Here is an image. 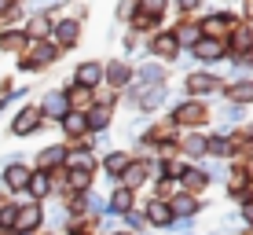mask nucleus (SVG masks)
<instances>
[{
	"instance_id": "4",
	"label": "nucleus",
	"mask_w": 253,
	"mask_h": 235,
	"mask_svg": "<svg viewBox=\"0 0 253 235\" xmlns=\"http://www.w3.org/2000/svg\"><path fill=\"white\" fill-rule=\"evenodd\" d=\"M66 114H70V107H66V92H48L44 107H41V118H59V121H63Z\"/></svg>"
},
{
	"instance_id": "7",
	"label": "nucleus",
	"mask_w": 253,
	"mask_h": 235,
	"mask_svg": "<svg viewBox=\"0 0 253 235\" xmlns=\"http://www.w3.org/2000/svg\"><path fill=\"white\" fill-rule=\"evenodd\" d=\"M99 77H103L99 63H81V66H77V89H95Z\"/></svg>"
},
{
	"instance_id": "29",
	"label": "nucleus",
	"mask_w": 253,
	"mask_h": 235,
	"mask_svg": "<svg viewBox=\"0 0 253 235\" xmlns=\"http://www.w3.org/2000/svg\"><path fill=\"white\" fill-rule=\"evenodd\" d=\"M110 206H114L118 213H125L128 206H132V195H128V188H125V191H118V195H114V202H110Z\"/></svg>"
},
{
	"instance_id": "12",
	"label": "nucleus",
	"mask_w": 253,
	"mask_h": 235,
	"mask_svg": "<svg viewBox=\"0 0 253 235\" xmlns=\"http://www.w3.org/2000/svg\"><path fill=\"white\" fill-rule=\"evenodd\" d=\"M231 26V15H213V19H206L202 33H209V37H220V33H228Z\"/></svg>"
},
{
	"instance_id": "37",
	"label": "nucleus",
	"mask_w": 253,
	"mask_h": 235,
	"mask_svg": "<svg viewBox=\"0 0 253 235\" xmlns=\"http://www.w3.org/2000/svg\"><path fill=\"white\" fill-rule=\"evenodd\" d=\"M70 162H74V165H81V169H88V165H95V162L88 158V154H74V158H70Z\"/></svg>"
},
{
	"instance_id": "27",
	"label": "nucleus",
	"mask_w": 253,
	"mask_h": 235,
	"mask_svg": "<svg viewBox=\"0 0 253 235\" xmlns=\"http://www.w3.org/2000/svg\"><path fill=\"white\" fill-rule=\"evenodd\" d=\"M139 77H143L147 85H151V81H154V85H162V77H165V70H162V66H151V63H147L143 70H139Z\"/></svg>"
},
{
	"instance_id": "15",
	"label": "nucleus",
	"mask_w": 253,
	"mask_h": 235,
	"mask_svg": "<svg viewBox=\"0 0 253 235\" xmlns=\"http://www.w3.org/2000/svg\"><path fill=\"white\" fill-rule=\"evenodd\" d=\"M231 99L239 103H253V81H235V89H231Z\"/></svg>"
},
{
	"instance_id": "25",
	"label": "nucleus",
	"mask_w": 253,
	"mask_h": 235,
	"mask_svg": "<svg viewBox=\"0 0 253 235\" xmlns=\"http://www.w3.org/2000/svg\"><path fill=\"white\" fill-rule=\"evenodd\" d=\"M55 162H66V147H48L41 154V165H55Z\"/></svg>"
},
{
	"instance_id": "18",
	"label": "nucleus",
	"mask_w": 253,
	"mask_h": 235,
	"mask_svg": "<svg viewBox=\"0 0 253 235\" xmlns=\"http://www.w3.org/2000/svg\"><path fill=\"white\" fill-rule=\"evenodd\" d=\"M231 48L246 55V51L253 48V37H250V30H242V26H239V30H235V37H231Z\"/></svg>"
},
{
	"instance_id": "10",
	"label": "nucleus",
	"mask_w": 253,
	"mask_h": 235,
	"mask_svg": "<svg viewBox=\"0 0 253 235\" xmlns=\"http://www.w3.org/2000/svg\"><path fill=\"white\" fill-rule=\"evenodd\" d=\"M172 37H176V45H191V48H195L198 37H202V30H198V26H191V22H184V26H176V30H172Z\"/></svg>"
},
{
	"instance_id": "3",
	"label": "nucleus",
	"mask_w": 253,
	"mask_h": 235,
	"mask_svg": "<svg viewBox=\"0 0 253 235\" xmlns=\"http://www.w3.org/2000/svg\"><path fill=\"white\" fill-rule=\"evenodd\" d=\"M195 55L202 59V63H216V59L224 55V41H216V37H198Z\"/></svg>"
},
{
	"instance_id": "17",
	"label": "nucleus",
	"mask_w": 253,
	"mask_h": 235,
	"mask_svg": "<svg viewBox=\"0 0 253 235\" xmlns=\"http://www.w3.org/2000/svg\"><path fill=\"white\" fill-rule=\"evenodd\" d=\"M22 45H26V33H22V30H11V33H0V48L15 51V48H22Z\"/></svg>"
},
{
	"instance_id": "28",
	"label": "nucleus",
	"mask_w": 253,
	"mask_h": 235,
	"mask_svg": "<svg viewBox=\"0 0 253 235\" xmlns=\"http://www.w3.org/2000/svg\"><path fill=\"white\" fill-rule=\"evenodd\" d=\"M84 103H88V89H77L74 85V92L66 95V107H84Z\"/></svg>"
},
{
	"instance_id": "11",
	"label": "nucleus",
	"mask_w": 253,
	"mask_h": 235,
	"mask_svg": "<svg viewBox=\"0 0 253 235\" xmlns=\"http://www.w3.org/2000/svg\"><path fill=\"white\" fill-rule=\"evenodd\" d=\"M128 77H132V70H128L125 63H110V66H107V81L114 85V89H121V85H128Z\"/></svg>"
},
{
	"instance_id": "23",
	"label": "nucleus",
	"mask_w": 253,
	"mask_h": 235,
	"mask_svg": "<svg viewBox=\"0 0 253 235\" xmlns=\"http://www.w3.org/2000/svg\"><path fill=\"white\" fill-rule=\"evenodd\" d=\"M139 7H143V15L147 19H158V15L165 11V0H136Z\"/></svg>"
},
{
	"instance_id": "34",
	"label": "nucleus",
	"mask_w": 253,
	"mask_h": 235,
	"mask_svg": "<svg viewBox=\"0 0 253 235\" xmlns=\"http://www.w3.org/2000/svg\"><path fill=\"white\" fill-rule=\"evenodd\" d=\"M70 184H74V188H84V184H88V169H74V173H70Z\"/></svg>"
},
{
	"instance_id": "19",
	"label": "nucleus",
	"mask_w": 253,
	"mask_h": 235,
	"mask_svg": "<svg viewBox=\"0 0 253 235\" xmlns=\"http://www.w3.org/2000/svg\"><path fill=\"white\" fill-rule=\"evenodd\" d=\"M30 184V173L22 169V165H11V169H7V188H26Z\"/></svg>"
},
{
	"instance_id": "6",
	"label": "nucleus",
	"mask_w": 253,
	"mask_h": 235,
	"mask_svg": "<svg viewBox=\"0 0 253 235\" xmlns=\"http://www.w3.org/2000/svg\"><path fill=\"white\" fill-rule=\"evenodd\" d=\"M151 48H154V55L158 59H172L180 51V45H176V37H172V30H162L158 37L151 41Z\"/></svg>"
},
{
	"instance_id": "2",
	"label": "nucleus",
	"mask_w": 253,
	"mask_h": 235,
	"mask_svg": "<svg viewBox=\"0 0 253 235\" xmlns=\"http://www.w3.org/2000/svg\"><path fill=\"white\" fill-rule=\"evenodd\" d=\"M172 118H176V121H184V125H202V121L209 118V110L202 107V103H180Z\"/></svg>"
},
{
	"instance_id": "8",
	"label": "nucleus",
	"mask_w": 253,
	"mask_h": 235,
	"mask_svg": "<svg viewBox=\"0 0 253 235\" xmlns=\"http://www.w3.org/2000/svg\"><path fill=\"white\" fill-rule=\"evenodd\" d=\"M187 89L195 92V95H206V92L220 89V81H216L213 74H191V77H187Z\"/></svg>"
},
{
	"instance_id": "20",
	"label": "nucleus",
	"mask_w": 253,
	"mask_h": 235,
	"mask_svg": "<svg viewBox=\"0 0 253 235\" xmlns=\"http://www.w3.org/2000/svg\"><path fill=\"white\" fill-rule=\"evenodd\" d=\"M15 221H19V228H22V232H30V228H37L41 213H37V206H30V210H22L19 217H15Z\"/></svg>"
},
{
	"instance_id": "9",
	"label": "nucleus",
	"mask_w": 253,
	"mask_h": 235,
	"mask_svg": "<svg viewBox=\"0 0 253 235\" xmlns=\"http://www.w3.org/2000/svg\"><path fill=\"white\" fill-rule=\"evenodd\" d=\"M55 45H63V48L77 45V22H74V19H66V22L55 26Z\"/></svg>"
},
{
	"instance_id": "24",
	"label": "nucleus",
	"mask_w": 253,
	"mask_h": 235,
	"mask_svg": "<svg viewBox=\"0 0 253 235\" xmlns=\"http://www.w3.org/2000/svg\"><path fill=\"white\" fill-rule=\"evenodd\" d=\"M151 221L154 224H169L172 221V210H169V206H162V202H151Z\"/></svg>"
},
{
	"instance_id": "40",
	"label": "nucleus",
	"mask_w": 253,
	"mask_h": 235,
	"mask_svg": "<svg viewBox=\"0 0 253 235\" xmlns=\"http://www.w3.org/2000/svg\"><path fill=\"white\" fill-rule=\"evenodd\" d=\"M0 7H4V0H0Z\"/></svg>"
},
{
	"instance_id": "38",
	"label": "nucleus",
	"mask_w": 253,
	"mask_h": 235,
	"mask_svg": "<svg viewBox=\"0 0 253 235\" xmlns=\"http://www.w3.org/2000/svg\"><path fill=\"white\" fill-rule=\"evenodd\" d=\"M180 7H184V11H191V7H198V0H176Z\"/></svg>"
},
{
	"instance_id": "30",
	"label": "nucleus",
	"mask_w": 253,
	"mask_h": 235,
	"mask_svg": "<svg viewBox=\"0 0 253 235\" xmlns=\"http://www.w3.org/2000/svg\"><path fill=\"white\" fill-rule=\"evenodd\" d=\"M184 184H187L191 191H198V188L206 184V177H202V173H195V169H191V173H184Z\"/></svg>"
},
{
	"instance_id": "39",
	"label": "nucleus",
	"mask_w": 253,
	"mask_h": 235,
	"mask_svg": "<svg viewBox=\"0 0 253 235\" xmlns=\"http://www.w3.org/2000/svg\"><path fill=\"white\" fill-rule=\"evenodd\" d=\"M246 217H250V221H253V206H250V210H246Z\"/></svg>"
},
{
	"instance_id": "22",
	"label": "nucleus",
	"mask_w": 253,
	"mask_h": 235,
	"mask_svg": "<svg viewBox=\"0 0 253 235\" xmlns=\"http://www.w3.org/2000/svg\"><path fill=\"white\" fill-rule=\"evenodd\" d=\"M84 121H88L92 129H107V121H110V110H107V107H99V110H92V114H84Z\"/></svg>"
},
{
	"instance_id": "32",
	"label": "nucleus",
	"mask_w": 253,
	"mask_h": 235,
	"mask_svg": "<svg viewBox=\"0 0 253 235\" xmlns=\"http://www.w3.org/2000/svg\"><path fill=\"white\" fill-rule=\"evenodd\" d=\"M184 147H187V154H202L206 151V140H202V136H191Z\"/></svg>"
},
{
	"instance_id": "26",
	"label": "nucleus",
	"mask_w": 253,
	"mask_h": 235,
	"mask_svg": "<svg viewBox=\"0 0 253 235\" xmlns=\"http://www.w3.org/2000/svg\"><path fill=\"white\" fill-rule=\"evenodd\" d=\"M198 210V202H195V198H176V202H172V213H184V217H191V213H195Z\"/></svg>"
},
{
	"instance_id": "16",
	"label": "nucleus",
	"mask_w": 253,
	"mask_h": 235,
	"mask_svg": "<svg viewBox=\"0 0 253 235\" xmlns=\"http://www.w3.org/2000/svg\"><path fill=\"white\" fill-rule=\"evenodd\" d=\"M143 180H147V165H143V162H136V165H125V184H128V188L143 184Z\"/></svg>"
},
{
	"instance_id": "5",
	"label": "nucleus",
	"mask_w": 253,
	"mask_h": 235,
	"mask_svg": "<svg viewBox=\"0 0 253 235\" xmlns=\"http://www.w3.org/2000/svg\"><path fill=\"white\" fill-rule=\"evenodd\" d=\"M11 129H15V136H30L33 129H41V110H37V107H26L22 114L15 118Z\"/></svg>"
},
{
	"instance_id": "13",
	"label": "nucleus",
	"mask_w": 253,
	"mask_h": 235,
	"mask_svg": "<svg viewBox=\"0 0 253 235\" xmlns=\"http://www.w3.org/2000/svg\"><path fill=\"white\" fill-rule=\"evenodd\" d=\"M63 129L70 136H84V129H88V121H84V114H77V110H70V114L63 118Z\"/></svg>"
},
{
	"instance_id": "35",
	"label": "nucleus",
	"mask_w": 253,
	"mask_h": 235,
	"mask_svg": "<svg viewBox=\"0 0 253 235\" xmlns=\"http://www.w3.org/2000/svg\"><path fill=\"white\" fill-rule=\"evenodd\" d=\"M132 11H136V0H121V4H118V15H121V19H128Z\"/></svg>"
},
{
	"instance_id": "21",
	"label": "nucleus",
	"mask_w": 253,
	"mask_h": 235,
	"mask_svg": "<svg viewBox=\"0 0 253 235\" xmlns=\"http://www.w3.org/2000/svg\"><path fill=\"white\" fill-rule=\"evenodd\" d=\"M48 15L44 11H37V15H33V19H30V33H33V37H44V33H48Z\"/></svg>"
},
{
	"instance_id": "1",
	"label": "nucleus",
	"mask_w": 253,
	"mask_h": 235,
	"mask_svg": "<svg viewBox=\"0 0 253 235\" xmlns=\"http://www.w3.org/2000/svg\"><path fill=\"white\" fill-rule=\"evenodd\" d=\"M51 59H55V45H51V41L33 37V45H30V59H22V70H33V66H48Z\"/></svg>"
},
{
	"instance_id": "14",
	"label": "nucleus",
	"mask_w": 253,
	"mask_h": 235,
	"mask_svg": "<svg viewBox=\"0 0 253 235\" xmlns=\"http://www.w3.org/2000/svg\"><path fill=\"white\" fill-rule=\"evenodd\" d=\"M162 99H165V89H162V85H147V92L139 95V107L151 110V107H158Z\"/></svg>"
},
{
	"instance_id": "33",
	"label": "nucleus",
	"mask_w": 253,
	"mask_h": 235,
	"mask_svg": "<svg viewBox=\"0 0 253 235\" xmlns=\"http://www.w3.org/2000/svg\"><path fill=\"white\" fill-rule=\"evenodd\" d=\"M125 165H128V162H125V154H110V158H107V169H110V173H121Z\"/></svg>"
},
{
	"instance_id": "36",
	"label": "nucleus",
	"mask_w": 253,
	"mask_h": 235,
	"mask_svg": "<svg viewBox=\"0 0 253 235\" xmlns=\"http://www.w3.org/2000/svg\"><path fill=\"white\" fill-rule=\"evenodd\" d=\"M30 191H33V195H44V191H48V180H44V177H33Z\"/></svg>"
},
{
	"instance_id": "31",
	"label": "nucleus",
	"mask_w": 253,
	"mask_h": 235,
	"mask_svg": "<svg viewBox=\"0 0 253 235\" xmlns=\"http://www.w3.org/2000/svg\"><path fill=\"white\" fill-rule=\"evenodd\" d=\"M206 151H213V154H228V151H231V143L216 136V140H209V143H206Z\"/></svg>"
}]
</instances>
